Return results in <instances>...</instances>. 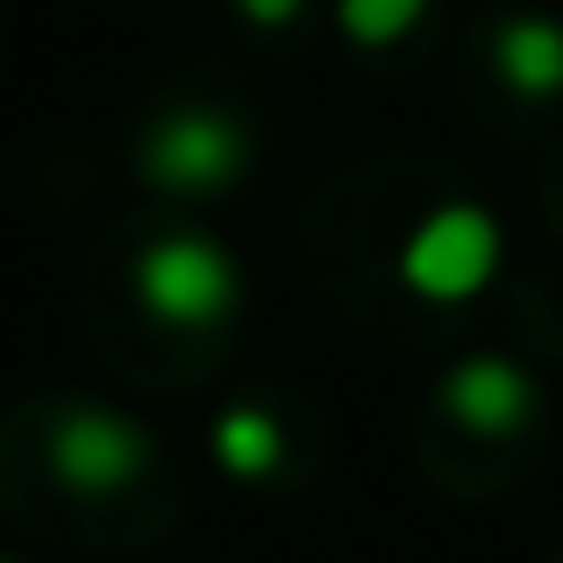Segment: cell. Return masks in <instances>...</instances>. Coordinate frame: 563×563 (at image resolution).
<instances>
[{
	"mask_svg": "<svg viewBox=\"0 0 563 563\" xmlns=\"http://www.w3.org/2000/svg\"><path fill=\"white\" fill-rule=\"evenodd\" d=\"M435 14V0H335V29L357 51H393Z\"/></svg>",
	"mask_w": 563,
	"mask_h": 563,
	"instance_id": "ba28073f",
	"label": "cell"
},
{
	"mask_svg": "<svg viewBox=\"0 0 563 563\" xmlns=\"http://www.w3.org/2000/svg\"><path fill=\"white\" fill-rule=\"evenodd\" d=\"M493 71L514 100H563V22L556 14H507L493 29Z\"/></svg>",
	"mask_w": 563,
	"mask_h": 563,
	"instance_id": "8992f818",
	"label": "cell"
},
{
	"mask_svg": "<svg viewBox=\"0 0 563 563\" xmlns=\"http://www.w3.org/2000/svg\"><path fill=\"white\" fill-rule=\"evenodd\" d=\"M235 14L250 29H264V36H278V29H292L307 14V0H235Z\"/></svg>",
	"mask_w": 563,
	"mask_h": 563,
	"instance_id": "9c48e42d",
	"label": "cell"
},
{
	"mask_svg": "<svg viewBox=\"0 0 563 563\" xmlns=\"http://www.w3.org/2000/svg\"><path fill=\"white\" fill-rule=\"evenodd\" d=\"M136 300L151 321H165V329H221V321L243 307V264H235L229 243H214V235L200 229H172L157 235V243L136 250Z\"/></svg>",
	"mask_w": 563,
	"mask_h": 563,
	"instance_id": "3957f363",
	"label": "cell"
},
{
	"mask_svg": "<svg viewBox=\"0 0 563 563\" xmlns=\"http://www.w3.org/2000/svg\"><path fill=\"white\" fill-rule=\"evenodd\" d=\"M207 450H214V464L229 471V478L257 485V478H272V471L286 464V428H278L272 407H250V399H243V407H221L214 413Z\"/></svg>",
	"mask_w": 563,
	"mask_h": 563,
	"instance_id": "52a82bcc",
	"label": "cell"
},
{
	"mask_svg": "<svg viewBox=\"0 0 563 563\" xmlns=\"http://www.w3.org/2000/svg\"><path fill=\"white\" fill-rule=\"evenodd\" d=\"M556 563H563V556H556Z\"/></svg>",
	"mask_w": 563,
	"mask_h": 563,
	"instance_id": "8fae6325",
	"label": "cell"
},
{
	"mask_svg": "<svg viewBox=\"0 0 563 563\" xmlns=\"http://www.w3.org/2000/svg\"><path fill=\"white\" fill-rule=\"evenodd\" d=\"M51 478L71 485V493H122V485H136L143 471H151L157 442L143 421H129V413L114 407H65L51 428Z\"/></svg>",
	"mask_w": 563,
	"mask_h": 563,
	"instance_id": "277c9868",
	"label": "cell"
},
{
	"mask_svg": "<svg viewBox=\"0 0 563 563\" xmlns=\"http://www.w3.org/2000/svg\"><path fill=\"white\" fill-rule=\"evenodd\" d=\"M435 407L478 442H514L521 428H536L542 385H536L528 364L499 357V350H471V357H456L450 372L435 378Z\"/></svg>",
	"mask_w": 563,
	"mask_h": 563,
	"instance_id": "5b68a950",
	"label": "cell"
},
{
	"mask_svg": "<svg viewBox=\"0 0 563 563\" xmlns=\"http://www.w3.org/2000/svg\"><path fill=\"white\" fill-rule=\"evenodd\" d=\"M0 563H8V556H0Z\"/></svg>",
	"mask_w": 563,
	"mask_h": 563,
	"instance_id": "30bf717a",
	"label": "cell"
},
{
	"mask_svg": "<svg viewBox=\"0 0 563 563\" xmlns=\"http://www.w3.org/2000/svg\"><path fill=\"white\" fill-rule=\"evenodd\" d=\"M507 264V229L485 200H435L393 250V278L428 307H471Z\"/></svg>",
	"mask_w": 563,
	"mask_h": 563,
	"instance_id": "6da1fadb",
	"label": "cell"
},
{
	"mask_svg": "<svg viewBox=\"0 0 563 563\" xmlns=\"http://www.w3.org/2000/svg\"><path fill=\"white\" fill-rule=\"evenodd\" d=\"M257 157V136L235 108L214 100H179L165 108L136 143V172L143 186L172 192V200H207V192H229Z\"/></svg>",
	"mask_w": 563,
	"mask_h": 563,
	"instance_id": "7a4b0ae2",
	"label": "cell"
}]
</instances>
